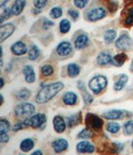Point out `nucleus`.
I'll return each mask as SVG.
<instances>
[{
    "label": "nucleus",
    "mask_w": 133,
    "mask_h": 155,
    "mask_svg": "<svg viewBox=\"0 0 133 155\" xmlns=\"http://www.w3.org/2000/svg\"><path fill=\"white\" fill-rule=\"evenodd\" d=\"M73 48L69 42H62L58 44V46L57 47V53L61 55V56H66L69 54L72 53Z\"/></svg>",
    "instance_id": "f8f14e48"
},
{
    "label": "nucleus",
    "mask_w": 133,
    "mask_h": 155,
    "mask_svg": "<svg viewBox=\"0 0 133 155\" xmlns=\"http://www.w3.org/2000/svg\"><path fill=\"white\" fill-rule=\"evenodd\" d=\"M9 140V136L8 134H0V142L1 143H8Z\"/></svg>",
    "instance_id": "37998d69"
},
{
    "label": "nucleus",
    "mask_w": 133,
    "mask_h": 155,
    "mask_svg": "<svg viewBox=\"0 0 133 155\" xmlns=\"http://www.w3.org/2000/svg\"><path fill=\"white\" fill-rule=\"evenodd\" d=\"M64 87L63 83H55L50 84L48 85L44 86L40 91L37 93L36 97V102L37 104H46L50 101L53 98H54Z\"/></svg>",
    "instance_id": "f257e3e1"
},
{
    "label": "nucleus",
    "mask_w": 133,
    "mask_h": 155,
    "mask_svg": "<svg viewBox=\"0 0 133 155\" xmlns=\"http://www.w3.org/2000/svg\"><path fill=\"white\" fill-rule=\"evenodd\" d=\"M26 6V0H15L13 7L11 8L13 15H19Z\"/></svg>",
    "instance_id": "f3484780"
},
{
    "label": "nucleus",
    "mask_w": 133,
    "mask_h": 155,
    "mask_svg": "<svg viewBox=\"0 0 133 155\" xmlns=\"http://www.w3.org/2000/svg\"><path fill=\"white\" fill-rule=\"evenodd\" d=\"M85 122L89 128L96 131H99L104 124L102 119L93 114H87L85 118Z\"/></svg>",
    "instance_id": "39448f33"
},
{
    "label": "nucleus",
    "mask_w": 133,
    "mask_h": 155,
    "mask_svg": "<svg viewBox=\"0 0 133 155\" xmlns=\"http://www.w3.org/2000/svg\"><path fill=\"white\" fill-rule=\"evenodd\" d=\"M127 81H128V76L126 75V74H121L119 78L116 80L115 84H114V89L116 91L122 90L125 87V85L126 84Z\"/></svg>",
    "instance_id": "aec40b11"
},
{
    "label": "nucleus",
    "mask_w": 133,
    "mask_h": 155,
    "mask_svg": "<svg viewBox=\"0 0 133 155\" xmlns=\"http://www.w3.org/2000/svg\"><path fill=\"white\" fill-rule=\"evenodd\" d=\"M3 85H4V83H3V78H1V87H0V88H3Z\"/></svg>",
    "instance_id": "49530a36"
},
{
    "label": "nucleus",
    "mask_w": 133,
    "mask_h": 155,
    "mask_svg": "<svg viewBox=\"0 0 133 155\" xmlns=\"http://www.w3.org/2000/svg\"><path fill=\"white\" fill-rule=\"evenodd\" d=\"M23 71L27 83L32 84V83L35 82V80H36V75H35V72H34V69H33L32 66H30V65L24 66Z\"/></svg>",
    "instance_id": "2eb2a0df"
},
{
    "label": "nucleus",
    "mask_w": 133,
    "mask_h": 155,
    "mask_svg": "<svg viewBox=\"0 0 133 155\" xmlns=\"http://www.w3.org/2000/svg\"><path fill=\"white\" fill-rule=\"evenodd\" d=\"M132 147H133V140H132Z\"/></svg>",
    "instance_id": "8fccbe9b"
},
{
    "label": "nucleus",
    "mask_w": 133,
    "mask_h": 155,
    "mask_svg": "<svg viewBox=\"0 0 133 155\" xmlns=\"http://www.w3.org/2000/svg\"><path fill=\"white\" fill-rule=\"evenodd\" d=\"M131 70L133 71V60L131 62Z\"/></svg>",
    "instance_id": "09e8293b"
},
{
    "label": "nucleus",
    "mask_w": 133,
    "mask_h": 155,
    "mask_svg": "<svg viewBox=\"0 0 133 155\" xmlns=\"http://www.w3.org/2000/svg\"><path fill=\"white\" fill-rule=\"evenodd\" d=\"M123 133L125 135H131L133 134V120H128L123 125Z\"/></svg>",
    "instance_id": "2f4dec72"
},
{
    "label": "nucleus",
    "mask_w": 133,
    "mask_h": 155,
    "mask_svg": "<svg viewBox=\"0 0 133 155\" xmlns=\"http://www.w3.org/2000/svg\"><path fill=\"white\" fill-rule=\"evenodd\" d=\"M106 11L105 8L102 7L96 8H93L92 10H90L87 14V18L92 22H95V21L100 20L106 16Z\"/></svg>",
    "instance_id": "6e6552de"
},
{
    "label": "nucleus",
    "mask_w": 133,
    "mask_h": 155,
    "mask_svg": "<svg viewBox=\"0 0 133 155\" xmlns=\"http://www.w3.org/2000/svg\"><path fill=\"white\" fill-rule=\"evenodd\" d=\"M80 74V67L76 64H70L67 66V74L71 78H74Z\"/></svg>",
    "instance_id": "5701e85b"
},
{
    "label": "nucleus",
    "mask_w": 133,
    "mask_h": 155,
    "mask_svg": "<svg viewBox=\"0 0 133 155\" xmlns=\"http://www.w3.org/2000/svg\"><path fill=\"white\" fill-rule=\"evenodd\" d=\"M35 112V107L30 103L20 104L15 108V114L18 117H31Z\"/></svg>",
    "instance_id": "7ed1b4c3"
},
{
    "label": "nucleus",
    "mask_w": 133,
    "mask_h": 155,
    "mask_svg": "<svg viewBox=\"0 0 133 155\" xmlns=\"http://www.w3.org/2000/svg\"><path fill=\"white\" fill-rule=\"evenodd\" d=\"M11 51L13 54L20 56V55H23V54H26L27 51H28V48L23 42L18 41L11 46Z\"/></svg>",
    "instance_id": "ddd939ff"
},
{
    "label": "nucleus",
    "mask_w": 133,
    "mask_h": 155,
    "mask_svg": "<svg viewBox=\"0 0 133 155\" xmlns=\"http://www.w3.org/2000/svg\"><path fill=\"white\" fill-rule=\"evenodd\" d=\"M53 26H54V23L48 19H44L43 21V28L44 29H48L49 28L53 27Z\"/></svg>",
    "instance_id": "a19ab883"
},
{
    "label": "nucleus",
    "mask_w": 133,
    "mask_h": 155,
    "mask_svg": "<svg viewBox=\"0 0 133 155\" xmlns=\"http://www.w3.org/2000/svg\"><path fill=\"white\" fill-rule=\"evenodd\" d=\"M89 88L92 91L98 94L100 92H102L106 88L107 85V79L106 77L99 75V76H96V77L92 78L89 81Z\"/></svg>",
    "instance_id": "f03ea898"
},
{
    "label": "nucleus",
    "mask_w": 133,
    "mask_h": 155,
    "mask_svg": "<svg viewBox=\"0 0 133 155\" xmlns=\"http://www.w3.org/2000/svg\"><path fill=\"white\" fill-rule=\"evenodd\" d=\"M77 101V96L73 92H66L63 95V103L66 105H74Z\"/></svg>",
    "instance_id": "6ab92c4d"
},
{
    "label": "nucleus",
    "mask_w": 133,
    "mask_h": 155,
    "mask_svg": "<svg viewBox=\"0 0 133 155\" xmlns=\"http://www.w3.org/2000/svg\"><path fill=\"white\" fill-rule=\"evenodd\" d=\"M73 2H74V5L76 8L82 9V8H84L86 7V4H88V2H89V0H74Z\"/></svg>",
    "instance_id": "4c0bfd02"
},
{
    "label": "nucleus",
    "mask_w": 133,
    "mask_h": 155,
    "mask_svg": "<svg viewBox=\"0 0 133 155\" xmlns=\"http://www.w3.org/2000/svg\"><path fill=\"white\" fill-rule=\"evenodd\" d=\"M1 8V14H0V24H3V22L5 19H8L12 15H13V13H12V9L10 8L7 7H0Z\"/></svg>",
    "instance_id": "b1692460"
},
{
    "label": "nucleus",
    "mask_w": 133,
    "mask_h": 155,
    "mask_svg": "<svg viewBox=\"0 0 133 155\" xmlns=\"http://www.w3.org/2000/svg\"><path fill=\"white\" fill-rule=\"evenodd\" d=\"M28 127L24 123H18L16 124H14L13 126V131L14 132H18L21 130V129H23L24 128H26Z\"/></svg>",
    "instance_id": "ea45409f"
},
{
    "label": "nucleus",
    "mask_w": 133,
    "mask_h": 155,
    "mask_svg": "<svg viewBox=\"0 0 133 155\" xmlns=\"http://www.w3.org/2000/svg\"><path fill=\"white\" fill-rule=\"evenodd\" d=\"M31 155H43V152L41 151V150H36V151H34Z\"/></svg>",
    "instance_id": "a18cd8bd"
},
{
    "label": "nucleus",
    "mask_w": 133,
    "mask_h": 155,
    "mask_svg": "<svg viewBox=\"0 0 133 155\" xmlns=\"http://www.w3.org/2000/svg\"><path fill=\"white\" fill-rule=\"evenodd\" d=\"M68 14H69L71 17L73 18V19H76L77 18L79 17V13L76 10H73V9H70L68 11Z\"/></svg>",
    "instance_id": "79ce46f5"
},
{
    "label": "nucleus",
    "mask_w": 133,
    "mask_h": 155,
    "mask_svg": "<svg viewBox=\"0 0 133 155\" xmlns=\"http://www.w3.org/2000/svg\"><path fill=\"white\" fill-rule=\"evenodd\" d=\"M16 97L19 99H22V100H26L31 97V92H30L29 89L23 88L17 93Z\"/></svg>",
    "instance_id": "7c9ffc66"
},
{
    "label": "nucleus",
    "mask_w": 133,
    "mask_h": 155,
    "mask_svg": "<svg viewBox=\"0 0 133 155\" xmlns=\"http://www.w3.org/2000/svg\"><path fill=\"white\" fill-rule=\"evenodd\" d=\"M70 28H71V23H70V21L68 19L64 18V19H63V20L60 22L59 29L60 32L62 34H66V33H68Z\"/></svg>",
    "instance_id": "cd10ccee"
},
{
    "label": "nucleus",
    "mask_w": 133,
    "mask_h": 155,
    "mask_svg": "<svg viewBox=\"0 0 133 155\" xmlns=\"http://www.w3.org/2000/svg\"><path fill=\"white\" fill-rule=\"evenodd\" d=\"M15 30V25L12 23L6 24H1L0 26V42L3 41L10 37Z\"/></svg>",
    "instance_id": "0eeeda50"
},
{
    "label": "nucleus",
    "mask_w": 133,
    "mask_h": 155,
    "mask_svg": "<svg viewBox=\"0 0 133 155\" xmlns=\"http://www.w3.org/2000/svg\"><path fill=\"white\" fill-rule=\"evenodd\" d=\"M34 147V142L31 138H25L20 143V149L23 152H29Z\"/></svg>",
    "instance_id": "412c9836"
},
{
    "label": "nucleus",
    "mask_w": 133,
    "mask_h": 155,
    "mask_svg": "<svg viewBox=\"0 0 133 155\" xmlns=\"http://www.w3.org/2000/svg\"><path fill=\"white\" fill-rule=\"evenodd\" d=\"M40 50L36 45H33L30 50L28 51V59L29 60H36L39 57Z\"/></svg>",
    "instance_id": "c85d7f7f"
},
{
    "label": "nucleus",
    "mask_w": 133,
    "mask_h": 155,
    "mask_svg": "<svg viewBox=\"0 0 133 155\" xmlns=\"http://www.w3.org/2000/svg\"><path fill=\"white\" fill-rule=\"evenodd\" d=\"M47 3V0H33V4L37 9H41L45 7Z\"/></svg>",
    "instance_id": "58836bf2"
},
{
    "label": "nucleus",
    "mask_w": 133,
    "mask_h": 155,
    "mask_svg": "<svg viewBox=\"0 0 133 155\" xmlns=\"http://www.w3.org/2000/svg\"><path fill=\"white\" fill-rule=\"evenodd\" d=\"M124 24L126 26H131L133 24V7H130L126 9Z\"/></svg>",
    "instance_id": "a878e982"
},
{
    "label": "nucleus",
    "mask_w": 133,
    "mask_h": 155,
    "mask_svg": "<svg viewBox=\"0 0 133 155\" xmlns=\"http://www.w3.org/2000/svg\"><path fill=\"white\" fill-rule=\"evenodd\" d=\"M41 72L44 76H50L53 74V68L50 65H44L41 68Z\"/></svg>",
    "instance_id": "c9c22d12"
},
{
    "label": "nucleus",
    "mask_w": 133,
    "mask_h": 155,
    "mask_svg": "<svg viewBox=\"0 0 133 155\" xmlns=\"http://www.w3.org/2000/svg\"><path fill=\"white\" fill-rule=\"evenodd\" d=\"M125 115V113L122 110H118V109H113L110 111L105 112L103 114V117L108 120H116V119H121Z\"/></svg>",
    "instance_id": "4468645a"
},
{
    "label": "nucleus",
    "mask_w": 133,
    "mask_h": 155,
    "mask_svg": "<svg viewBox=\"0 0 133 155\" xmlns=\"http://www.w3.org/2000/svg\"><path fill=\"white\" fill-rule=\"evenodd\" d=\"M80 121H81V114H76L70 116L69 118H67L66 124H67L68 127L72 128L73 126L77 124Z\"/></svg>",
    "instance_id": "bb28decb"
},
{
    "label": "nucleus",
    "mask_w": 133,
    "mask_h": 155,
    "mask_svg": "<svg viewBox=\"0 0 133 155\" xmlns=\"http://www.w3.org/2000/svg\"><path fill=\"white\" fill-rule=\"evenodd\" d=\"M76 148V151L81 153H92L95 151V146L86 140L79 142Z\"/></svg>",
    "instance_id": "1a4fd4ad"
},
{
    "label": "nucleus",
    "mask_w": 133,
    "mask_h": 155,
    "mask_svg": "<svg viewBox=\"0 0 133 155\" xmlns=\"http://www.w3.org/2000/svg\"><path fill=\"white\" fill-rule=\"evenodd\" d=\"M3 95H1V104H3Z\"/></svg>",
    "instance_id": "de8ad7c7"
},
{
    "label": "nucleus",
    "mask_w": 133,
    "mask_h": 155,
    "mask_svg": "<svg viewBox=\"0 0 133 155\" xmlns=\"http://www.w3.org/2000/svg\"><path fill=\"white\" fill-rule=\"evenodd\" d=\"M78 88L82 91H86L85 90V84H84V83L83 81L78 82Z\"/></svg>",
    "instance_id": "c03bdc74"
},
{
    "label": "nucleus",
    "mask_w": 133,
    "mask_h": 155,
    "mask_svg": "<svg viewBox=\"0 0 133 155\" xmlns=\"http://www.w3.org/2000/svg\"><path fill=\"white\" fill-rule=\"evenodd\" d=\"M96 61H97V64H100V65H106L108 64H112V57L108 53L102 52V53H100L98 54Z\"/></svg>",
    "instance_id": "a211bd4d"
},
{
    "label": "nucleus",
    "mask_w": 133,
    "mask_h": 155,
    "mask_svg": "<svg viewBox=\"0 0 133 155\" xmlns=\"http://www.w3.org/2000/svg\"><path fill=\"white\" fill-rule=\"evenodd\" d=\"M133 41L128 34H122L116 41V47L122 51H127L132 47Z\"/></svg>",
    "instance_id": "423d86ee"
},
{
    "label": "nucleus",
    "mask_w": 133,
    "mask_h": 155,
    "mask_svg": "<svg viewBox=\"0 0 133 155\" xmlns=\"http://www.w3.org/2000/svg\"><path fill=\"white\" fill-rule=\"evenodd\" d=\"M83 98L86 104H91L93 102V97L87 92H83Z\"/></svg>",
    "instance_id": "e433bc0d"
},
{
    "label": "nucleus",
    "mask_w": 133,
    "mask_h": 155,
    "mask_svg": "<svg viewBox=\"0 0 133 155\" xmlns=\"http://www.w3.org/2000/svg\"><path fill=\"white\" fill-rule=\"evenodd\" d=\"M126 59H127V56L125 54H117L115 57L112 58V64L116 66V67H120V66H122Z\"/></svg>",
    "instance_id": "4be33fe9"
},
{
    "label": "nucleus",
    "mask_w": 133,
    "mask_h": 155,
    "mask_svg": "<svg viewBox=\"0 0 133 155\" xmlns=\"http://www.w3.org/2000/svg\"><path fill=\"white\" fill-rule=\"evenodd\" d=\"M104 40L106 42V44H111L112 43L113 41L115 40V38H116V31L114 29H109V30H106L104 33Z\"/></svg>",
    "instance_id": "393cba45"
},
{
    "label": "nucleus",
    "mask_w": 133,
    "mask_h": 155,
    "mask_svg": "<svg viewBox=\"0 0 133 155\" xmlns=\"http://www.w3.org/2000/svg\"><path fill=\"white\" fill-rule=\"evenodd\" d=\"M120 129H121V126L118 123L116 122H111L106 125V130L111 134H116L120 131Z\"/></svg>",
    "instance_id": "c756f323"
},
{
    "label": "nucleus",
    "mask_w": 133,
    "mask_h": 155,
    "mask_svg": "<svg viewBox=\"0 0 133 155\" xmlns=\"http://www.w3.org/2000/svg\"><path fill=\"white\" fill-rule=\"evenodd\" d=\"M50 16L53 18H59L63 15V9L59 7H54L50 10Z\"/></svg>",
    "instance_id": "72a5a7b5"
},
{
    "label": "nucleus",
    "mask_w": 133,
    "mask_h": 155,
    "mask_svg": "<svg viewBox=\"0 0 133 155\" xmlns=\"http://www.w3.org/2000/svg\"><path fill=\"white\" fill-rule=\"evenodd\" d=\"M92 133L90 131L88 128H83L77 134V138H83V139H89L92 138Z\"/></svg>",
    "instance_id": "f704fd0d"
},
{
    "label": "nucleus",
    "mask_w": 133,
    "mask_h": 155,
    "mask_svg": "<svg viewBox=\"0 0 133 155\" xmlns=\"http://www.w3.org/2000/svg\"><path fill=\"white\" fill-rule=\"evenodd\" d=\"M10 130L9 122L7 121L6 119L2 118L0 120V134H8V132Z\"/></svg>",
    "instance_id": "473e14b6"
},
{
    "label": "nucleus",
    "mask_w": 133,
    "mask_h": 155,
    "mask_svg": "<svg viewBox=\"0 0 133 155\" xmlns=\"http://www.w3.org/2000/svg\"><path fill=\"white\" fill-rule=\"evenodd\" d=\"M47 121V118L45 114H37L35 115H33L29 118H27L23 123L27 126H30L33 128H40L41 126L45 124Z\"/></svg>",
    "instance_id": "20e7f679"
},
{
    "label": "nucleus",
    "mask_w": 133,
    "mask_h": 155,
    "mask_svg": "<svg viewBox=\"0 0 133 155\" xmlns=\"http://www.w3.org/2000/svg\"><path fill=\"white\" fill-rule=\"evenodd\" d=\"M53 127H54V130L58 133V134H62L65 131L66 127V124L65 120L62 118L61 116H56L53 118Z\"/></svg>",
    "instance_id": "9b49d317"
},
{
    "label": "nucleus",
    "mask_w": 133,
    "mask_h": 155,
    "mask_svg": "<svg viewBox=\"0 0 133 155\" xmlns=\"http://www.w3.org/2000/svg\"><path fill=\"white\" fill-rule=\"evenodd\" d=\"M52 146H53V150L55 151V153H59L66 150L68 148L69 143H68V141L65 138H58L53 142Z\"/></svg>",
    "instance_id": "9d476101"
},
{
    "label": "nucleus",
    "mask_w": 133,
    "mask_h": 155,
    "mask_svg": "<svg viewBox=\"0 0 133 155\" xmlns=\"http://www.w3.org/2000/svg\"><path fill=\"white\" fill-rule=\"evenodd\" d=\"M89 44V38L86 34H80L74 42V46L76 49H83Z\"/></svg>",
    "instance_id": "dca6fc26"
}]
</instances>
